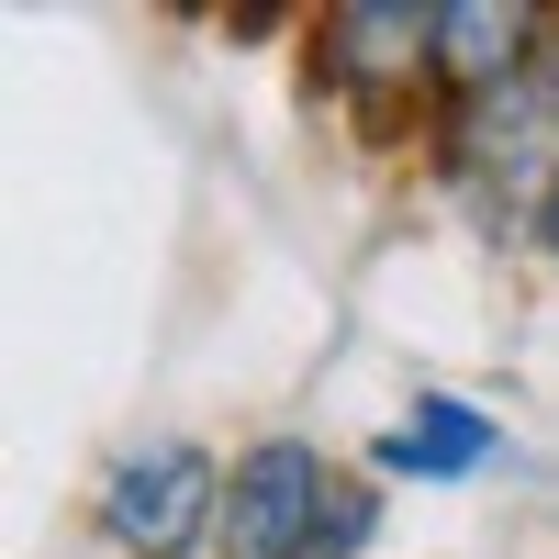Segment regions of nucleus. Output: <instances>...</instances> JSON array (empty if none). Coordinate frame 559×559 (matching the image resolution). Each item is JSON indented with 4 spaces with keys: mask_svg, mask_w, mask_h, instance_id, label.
<instances>
[{
    "mask_svg": "<svg viewBox=\"0 0 559 559\" xmlns=\"http://www.w3.org/2000/svg\"><path fill=\"white\" fill-rule=\"evenodd\" d=\"M381 492L302 437H258L224 471V559H358Z\"/></svg>",
    "mask_w": 559,
    "mask_h": 559,
    "instance_id": "nucleus-1",
    "label": "nucleus"
},
{
    "mask_svg": "<svg viewBox=\"0 0 559 559\" xmlns=\"http://www.w3.org/2000/svg\"><path fill=\"white\" fill-rule=\"evenodd\" d=\"M526 23H537V12H481V0H448V12H437V68L471 79V90L526 79Z\"/></svg>",
    "mask_w": 559,
    "mask_h": 559,
    "instance_id": "nucleus-5",
    "label": "nucleus"
},
{
    "mask_svg": "<svg viewBox=\"0 0 559 559\" xmlns=\"http://www.w3.org/2000/svg\"><path fill=\"white\" fill-rule=\"evenodd\" d=\"M459 191H471L481 224H548V191H559V68L471 90V112H459Z\"/></svg>",
    "mask_w": 559,
    "mask_h": 559,
    "instance_id": "nucleus-3",
    "label": "nucleus"
},
{
    "mask_svg": "<svg viewBox=\"0 0 559 559\" xmlns=\"http://www.w3.org/2000/svg\"><path fill=\"white\" fill-rule=\"evenodd\" d=\"M492 414L481 403H459V392H414V414L369 448L381 471H403V481H471V471H492Z\"/></svg>",
    "mask_w": 559,
    "mask_h": 559,
    "instance_id": "nucleus-4",
    "label": "nucleus"
},
{
    "mask_svg": "<svg viewBox=\"0 0 559 559\" xmlns=\"http://www.w3.org/2000/svg\"><path fill=\"white\" fill-rule=\"evenodd\" d=\"M90 526H102L112 559H191L202 537H224V459L191 437L123 448L90 492Z\"/></svg>",
    "mask_w": 559,
    "mask_h": 559,
    "instance_id": "nucleus-2",
    "label": "nucleus"
},
{
    "mask_svg": "<svg viewBox=\"0 0 559 559\" xmlns=\"http://www.w3.org/2000/svg\"><path fill=\"white\" fill-rule=\"evenodd\" d=\"M537 236H548V247H559V191H548V224H537Z\"/></svg>",
    "mask_w": 559,
    "mask_h": 559,
    "instance_id": "nucleus-6",
    "label": "nucleus"
}]
</instances>
